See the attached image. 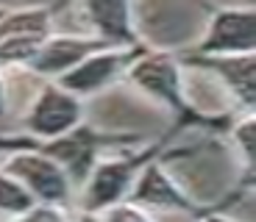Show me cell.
Instances as JSON below:
<instances>
[{
    "instance_id": "obj_7",
    "label": "cell",
    "mask_w": 256,
    "mask_h": 222,
    "mask_svg": "<svg viewBox=\"0 0 256 222\" xmlns=\"http://www.w3.org/2000/svg\"><path fill=\"white\" fill-rule=\"evenodd\" d=\"M145 47L148 44L134 47V50H100V53H95V56L84 58L76 70H70L67 75H62L53 83H58L64 92L76 95L78 100L92 97V95H98V92H103V89L114 86L117 81H122L128 67L145 53Z\"/></svg>"
},
{
    "instance_id": "obj_18",
    "label": "cell",
    "mask_w": 256,
    "mask_h": 222,
    "mask_svg": "<svg viewBox=\"0 0 256 222\" xmlns=\"http://www.w3.org/2000/svg\"><path fill=\"white\" fill-rule=\"evenodd\" d=\"M6 11H8V6H0V19L6 17Z\"/></svg>"
},
{
    "instance_id": "obj_4",
    "label": "cell",
    "mask_w": 256,
    "mask_h": 222,
    "mask_svg": "<svg viewBox=\"0 0 256 222\" xmlns=\"http://www.w3.org/2000/svg\"><path fill=\"white\" fill-rule=\"evenodd\" d=\"M0 172L14 178L34 197V203L56 206V209H64V211L72 206L76 189H72L70 178L64 175V170L56 161H50L42 153H34V150L8 153L6 161L0 164Z\"/></svg>"
},
{
    "instance_id": "obj_17",
    "label": "cell",
    "mask_w": 256,
    "mask_h": 222,
    "mask_svg": "<svg viewBox=\"0 0 256 222\" xmlns=\"http://www.w3.org/2000/svg\"><path fill=\"white\" fill-rule=\"evenodd\" d=\"M78 222H98V217H92V214H81V217H78Z\"/></svg>"
},
{
    "instance_id": "obj_9",
    "label": "cell",
    "mask_w": 256,
    "mask_h": 222,
    "mask_svg": "<svg viewBox=\"0 0 256 222\" xmlns=\"http://www.w3.org/2000/svg\"><path fill=\"white\" fill-rule=\"evenodd\" d=\"M78 11L86 17L90 28L95 33L92 36L100 39L106 47L112 50H134L142 47V36L136 31V19H134V6L126 0H112V3H84L78 6Z\"/></svg>"
},
{
    "instance_id": "obj_1",
    "label": "cell",
    "mask_w": 256,
    "mask_h": 222,
    "mask_svg": "<svg viewBox=\"0 0 256 222\" xmlns=\"http://www.w3.org/2000/svg\"><path fill=\"white\" fill-rule=\"evenodd\" d=\"M126 81L145 92L148 97H154L156 103L170 108L173 114V131L186 133V131H206V136H228L231 122L237 117L231 114H209L200 111L195 103L190 100L184 86V67H181L178 56L170 50H150L145 47L140 58H136L126 72Z\"/></svg>"
},
{
    "instance_id": "obj_8",
    "label": "cell",
    "mask_w": 256,
    "mask_h": 222,
    "mask_svg": "<svg viewBox=\"0 0 256 222\" xmlns=\"http://www.w3.org/2000/svg\"><path fill=\"white\" fill-rule=\"evenodd\" d=\"M100 50H112V47H106V44L95 36L50 33L48 39H42V44L36 47L31 61L26 64V70L34 72V75L48 78V81H58L62 75L76 70L84 58L95 56V53H100Z\"/></svg>"
},
{
    "instance_id": "obj_13",
    "label": "cell",
    "mask_w": 256,
    "mask_h": 222,
    "mask_svg": "<svg viewBox=\"0 0 256 222\" xmlns=\"http://www.w3.org/2000/svg\"><path fill=\"white\" fill-rule=\"evenodd\" d=\"M98 222H156V220L148 214V211L131 206L128 200H122V203L106 209L103 214H98Z\"/></svg>"
},
{
    "instance_id": "obj_11",
    "label": "cell",
    "mask_w": 256,
    "mask_h": 222,
    "mask_svg": "<svg viewBox=\"0 0 256 222\" xmlns=\"http://www.w3.org/2000/svg\"><path fill=\"white\" fill-rule=\"evenodd\" d=\"M234 147L240 150V159H242V172L248 175H256L254 172V161H256V122H254V114H240L237 120L231 122V131H228Z\"/></svg>"
},
{
    "instance_id": "obj_12",
    "label": "cell",
    "mask_w": 256,
    "mask_h": 222,
    "mask_svg": "<svg viewBox=\"0 0 256 222\" xmlns=\"http://www.w3.org/2000/svg\"><path fill=\"white\" fill-rule=\"evenodd\" d=\"M34 206H36L34 197L28 195L14 178H8L6 172H0V214L17 220L20 214H26L28 209H34Z\"/></svg>"
},
{
    "instance_id": "obj_10",
    "label": "cell",
    "mask_w": 256,
    "mask_h": 222,
    "mask_svg": "<svg viewBox=\"0 0 256 222\" xmlns=\"http://www.w3.org/2000/svg\"><path fill=\"white\" fill-rule=\"evenodd\" d=\"M181 67H198L218 78L240 103L242 114H254L256 86H254V56H195V53H176Z\"/></svg>"
},
{
    "instance_id": "obj_5",
    "label": "cell",
    "mask_w": 256,
    "mask_h": 222,
    "mask_svg": "<svg viewBox=\"0 0 256 222\" xmlns=\"http://www.w3.org/2000/svg\"><path fill=\"white\" fill-rule=\"evenodd\" d=\"M206 11H209L206 33L190 53H195V56H254V6H209Z\"/></svg>"
},
{
    "instance_id": "obj_2",
    "label": "cell",
    "mask_w": 256,
    "mask_h": 222,
    "mask_svg": "<svg viewBox=\"0 0 256 222\" xmlns=\"http://www.w3.org/2000/svg\"><path fill=\"white\" fill-rule=\"evenodd\" d=\"M140 142H145L140 133H109V131H98L90 122H81L78 128H72L70 133L56 136V139H31L26 133H0V153L8 156V153L17 150H34L48 156L50 161H56L64 170V175L70 178L72 189H84L86 178L92 175L95 164L106 156L109 150L120 147H136Z\"/></svg>"
},
{
    "instance_id": "obj_15",
    "label": "cell",
    "mask_w": 256,
    "mask_h": 222,
    "mask_svg": "<svg viewBox=\"0 0 256 222\" xmlns=\"http://www.w3.org/2000/svg\"><path fill=\"white\" fill-rule=\"evenodd\" d=\"M8 114V95H6V81H3V72H0V120Z\"/></svg>"
},
{
    "instance_id": "obj_3",
    "label": "cell",
    "mask_w": 256,
    "mask_h": 222,
    "mask_svg": "<svg viewBox=\"0 0 256 222\" xmlns=\"http://www.w3.org/2000/svg\"><path fill=\"white\" fill-rule=\"evenodd\" d=\"M176 136L178 133L170 128L156 142L142 145V150H128L126 147V150H120V156H103L81 189V214L98 217L106 209H112V206L122 203L128 197V192H131V186H134V181L140 178V172L150 161L164 156V150L170 147V142Z\"/></svg>"
},
{
    "instance_id": "obj_6",
    "label": "cell",
    "mask_w": 256,
    "mask_h": 222,
    "mask_svg": "<svg viewBox=\"0 0 256 222\" xmlns=\"http://www.w3.org/2000/svg\"><path fill=\"white\" fill-rule=\"evenodd\" d=\"M84 122V100L76 95L64 92L58 83H42L36 97L31 100L26 117H22V128L26 136L31 139H56L70 133Z\"/></svg>"
},
{
    "instance_id": "obj_14",
    "label": "cell",
    "mask_w": 256,
    "mask_h": 222,
    "mask_svg": "<svg viewBox=\"0 0 256 222\" xmlns=\"http://www.w3.org/2000/svg\"><path fill=\"white\" fill-rule=\"evenodd\" d=\"M12 222H70V217H67L64 209L36 203L34 209H28L26 214H20L17 220H12Z\"/></svg>"
},
{
    "instance_id": "obj_16",
    "label": "cell",
    "mask_w": 256,
    "mask_h": 222,
    "mask_svg": "<svg viewBox=\"0 0 256 222\" xmlns=\"http://www.w3.org/2000/svg\"><path fill=\"white\" fill-rule=\"evenodd\" d=\"M198 222H237V220H228L226 211H212V214H206L204 220H198Z\"/></svg>"
}]
</instances>
